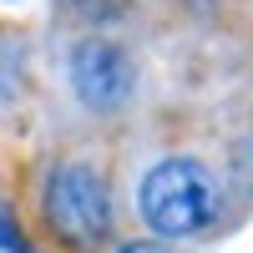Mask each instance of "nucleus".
Listing matches in <instances>:
<instances>
[{
	"label": "nucleus",
	"instance_id": "20e7f679",
	"mask_svg": "<svg viewBox=\"0 0 253 253\" xmlns=\"http://www.w3.org/2000/svg\"><path fill=\"white\" fill-rule=\"evenodd\" d=\"M0 248H10V253H26V243H20V228L0 213Z\"/></svg>",
	"mask_w": 253,
	"mask_h": 253
},
{
	"label": "nucleus",
	"instance_id": "39448f33",
	"mask_svg": "<svg viewBox=\"0 0 253 253\" xmlns=\"http://www.w3.org/2000/svg\"><path fill=\"white\" fill-rule=\"evenodd\" d=\"M117 253H162V248H152V243H126V248H117Z\"/></svg>",
	"mask_w": 253,
	"mask_h": 253
},
{
	"label": "nucleus",
	"instance_id": "7ed1b4c3",
	"mask_svg": "<svg viewBox=\"0 0 253 253\" xmlns=\"http://www.w3.org/2000/svg\"><path fill=\"white\" fill-rule=\"evenodd\" d=\"M137 86V71H132V56H126L117 41L107 36H91L71 51V91L81 96V107L91 112H117Z\"/></svg>",
	"mask_w": 253,
	"mask_h": 253
},
{
	"label": "nucleus",
	"instance_id": "f257e3e1",
	"mask_svg": "<svg viewBox=\"0 0 253 253\" xmlns=\"http://www.w3.org/2000/svg\"><path fill=\"white\" fill-rule=\"evenodd\" d=\"M142 218L162 238H198L218 218V177L198 157H162L142 177Z\"/></svg>",
	"mask_w": 253,
	"mask_h": 253
},
{
	"label": "nucleus",
	"instance_id": "f03ea898",
	"mask_svg": "<svg viewBox=\"0 0 253 253\" xmlns=\"http://www.w3.org/2000/svg\"><path fill=\"white\" fill-rule=\"evenodd\" d=\"M46 223L56 228L71 248H96L112 228V198L96 167L66 162L46 182Z\"/></svg>",
	"mask_w": 253,
	"mask_h": 253
}]
</instances>
